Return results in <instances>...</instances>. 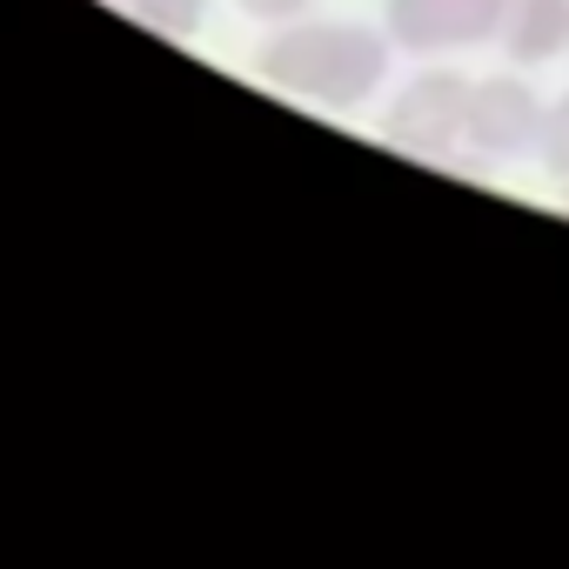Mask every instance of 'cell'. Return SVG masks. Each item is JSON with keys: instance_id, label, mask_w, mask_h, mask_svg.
<instances>
[{"instance_id": "obj_1", "label": "cell", "mask_w": 569, "mask_h": 569, "mask_svg": "<svg viewBox=\"0 0 569 569\" xmlns=\"http://www.w3.org/2000/svg\"><path fill=\"white\" fill-rule=\"evenodd\" d=\"M389 28H356V21H289L261 54V81L281 94L316 101V108H362L382 74H389Z\"/></svg>"}, {"instance_id": "obj_2", "label": "cell", "mask_w": 569, "mask_h": 569, "mask_svg": "<svg viewBox=\"0 0 569 569\" xmlns=\"http://www.w3.org/2000/svg\"><path fill=\"white\" fill-rule=\"evenodd\" d=\"M469 88L456 68H422L396 101H389V141L402 154H422V161H442L462 148V128H469Z\"/></svg>"}, {"instance_id": "obj_3", "label": "cell", "mask_w": 569, "mask_h": 569, "mask_svg": "<svg viewBox=\"0 0 569 569\" xmlns=\"http://www.w3.org/2000/svg\"><path fill=\"white\" fill-rule=\"evenodd\" d=\"M542 141V94L522 74H489L469 88V128L462 148L476 161H516Z\"/></svg>"}, {"instance_id": "obj_4", "label": "cell", "mask_w": 569, "mask_h": 569, "mask_svg": "<svg viewBox=\"0 0 569 569\" xmlns=\"http://www.w3.org/2000/svg\"><path fill=\"white\" fill-rule=\"evenodd\" d=\"M509 0H389V41L409 54H442V48H482L502 41Z\"/></svg>"}, {"instance_id": "obj_5", "label": "cell", "mask_w": 569, "mask_h": 569, "mask_svg": "<svg viewBox=\"0 0 569 569\" xmlns=\"http://www.w3.org/2000/svg\"><path fill=\"white\" fill-rule=\"evenodd\" d=\"M502 54L516 68H542L569 54V0H509L502 14Z\"/></svg>"}, {"instance_id": "obj_6", "label": "cell", "mask_w": 569, "mask_h": 569, "mask_svg": "<svg viewBox=\"0 0 569 569\" xmlns=\"http://www.w3.org/2000/svg\"><path fill=\"white\" fill-rule=\"evenodd\" d=\"M128 8H134V21H141V28H154V34L181 41V34H194V21L208 14V0H128Z\"/></svg>"}, {"instance_id": "obj_7", "label": "cell", "mask_w": 569, "mask_h": 569, "mask_svg": "<svg viewBox=\"0 0 569 569\" xmlns=\"http://www.w3.org/2000/svg\"><path fill=\"white\" fill-rule=\"evenodd\" d=\"M536 154H542V168H549L556 181H569V94H556V101L542 108V141H536Z\"/></svg>"}, {"instance_id": "obj_8", "label": "cell", "mask_w": 569, "mask_h": 569, "mask_svg": "<svg viewBox=\"0 0 569 569\" xmlns=\"http://www.w3.org/2000/svg\"><path fill=\"white\" fill-rule=\"evenodd\" d=\"M241 14H254V21H268V28H289V21L309 14V0H241Z\"/></svg>"}, {"instance_id": "obj_9", "label": "cell", "mask_w": 569, "mask_h": 569, "mask_svg": "<svg viewBox=\"0 0 569 569\" xmlns=\"http://www.w3.org/2000/svg\"><path fill=\"white\" fill-rule=\"evenodd\" d=\"M562 208H569V194H562Z\"/></svg>"}]
</instances>
